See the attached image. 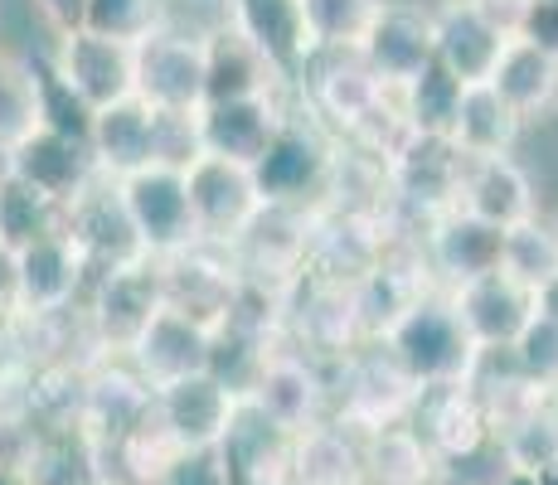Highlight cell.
Instances as JSON below:
<instances>
[{
	"label": "cell",
	"mask_w": 558,
	"mask_h": 485,
	"mask_svg": "<svg viewBox=\"0 0 558 485\" xmlns=\"http://www.w3.org/2000/svg\"><path fill=\"white\" fill-rule=\"evenodd\" d=\"M490 88L506 97V102L524 117V122H534V117H549L554 107H558V63L549 59V53L534 49L530 39L514 35L510 45H506V53H500Z\"/></svg>",
	"instance_id": "obj_13"
},
{
	"label": "cell",
	"mask_w": 558,
	"mask_h": 485,
	"mask_svg": "<svg viewBox=\"0 0 558 485\" xmlns=\"http://www.w3.org/2000/svg\"><path fill=\"white\" fill-rule=\"evenodd\" d=\"M379 10V0H302L306 35H316L320 45H350V39L364 45Z\"/></svg>",
	"instance_id": "obj_26"
},
{
	"label": "cell",
	"mask_w": 558,
	"mask_h": 485,
	"mask_svg": "<svg viewBox=\"0 0 558 485\" xmlns=\"http://www.w3.org/2000/svg\"><path fill=\"white\" fill-rule=\"evenodd\" d=\"M63 78L73 83L93 107H117L126 102V88H132V59L117 39H102L93 29H73L69 49H63Z\"/></svg>",
	"instance_id": "obj_9"
},
{
	"label": "cell",
	"mask_w": 558,
	"mask_h": 485,
	"mask_svg": "<svg viewBox=\"0 0 558 485\" xmlns=\"http://www.w3.org/2000/svg\"><path fill=\"white\" fill-rule=\"evenodd\" d=\"M233 393L209 374H190L160 388V433L180 451H219L233 427Z\"/></svg>",
	"instance_id": "obj_3"
},
{
	"label": "cell",
	"mask_w": 558,
	"mask_h": 485,
	"mask_svg": "<svg viewBox=\"0 0 558 485\" xmlns=\"http://www.w3.org/2000/svg\"><path fill=\"white\" fill-rule=\"evenodd\" d=\"M253 53L243 45H219L209 53V73H204V97L209 107H223V102H248L253 97Z\"/></svg>",
	"instance_id": "obj_30"
},
{
	"label": "cell",
	"mask_w": 558,
	"mask_h": 485,
	"mask_svg": "<svg viewBox=\"0 0 558 485\" xmlns=\"http://www.w3.org/2000/svg\"><path fill=\"white\" fill-rule=\"evenodd\" d=\"M20 287L35 306H59L73 291V253L59 239H39L20 253Z\"/></svg>",
	"instance_id": "obj_23"
},
{
	"label": "cell",
	"mask_w": 558,
	"mask_h": 485,
	"mask_svg": "<svg viewBox=\"0 0 558 485\" xmlns=\"http://www.w3.org/2000/svg\"><path fill=\"white\" fill-rule=\"evenodd\" d=\"M204 73L209 59L190 39H146L142 49V88L166 112H185L204 97Z\"/></svg>",
	"instance_id": "obj_12"
},
{
	"label": "cell",
	"mask_w": 558,
	"mask_h": 485,
	"mask_svg": "<svg viewBox=\"0 0 558 485\" xmlns=\"http://www.w3.org/2000/svg\"><path fill=\"white\" fill-rule=\"evenodd\" d=\"M0 239L25 253L29 243L49 239V194L35 190L29 180L10 175L0 185Z\"/></svg>",
	"instance_id": "obj_25"
},
{
	"label": "cell",
	"mask_w": 558,
	"mask_h": 485,
	"mask_svg": "<svg viewBox=\"0 0 558 485\" xmlns=\"http://www.w3.org/2000/svg\"><path fill=\"white\" fill-rule=\"evenodd\" d=\"M35 97H39V117H45V132L53 136H69V142L88 146L93 132H98V107L88 102L69 78L63 69L35 59Z\"/></svg>",
	"instance_id": "obj_19"
},
{
	"label": "cell",
	"mask_w": 558,
	"mask_h": 485,
	"mask_svg": "<svg viewBox=\"0 0 558 485\" xmlns=\"http://www.w3.org/2000/svg\"><path fill=\"white\" fill-rule=\"evenodd\" d=\"M496 485H544V481L534 476V471H514V466H510V471H506V476H500Z\"/></svg>",
	"instance_id": "obj_40"
},
{
	"label": "cell",
	"mask_w": 558,
	"mask_h": 485,
	"mask_svg": "<svg viewBox=\"0 0 558 485\" xmlns=\"http://www.w3.org/2000/svg\"><path fill=\"white\" fill-rule=\"evenodd\" d=\"M506 272L520 287L539 291L558 277V223L530 219L506 233Z\"/></svg>",
	"instance_id": "obj_21"
},
{
	"label": "cell",
	"mask_w": 558,
	"mask_h": 485,
	"mask_svg": "<svg viewBox=\"0 0 558 485\" xmlns=\"http://www.w3.org/2000/svg\"><path fill=\"white\" fill-rule=\"evenodd\" d=\"M59 25H78L83 29V15H88V0H39Z\"/></svg>",
	"instance_id": "obj_37"
},
{
	"label": "cell",
	"mask_w": 558,
	"mask_h": 485,
	"mask_svg": "<svg viewBox=\"0 0 558 485\" xmlns=\"http://www.w3.org/2000/svg\"><path fill=\"white\" fill-rule=\"evenodd\" d=\"M0 485H29V476L15 471V466H0Z\"/></svg>",
	"instance_id": "obj_41"
},
{
	"label": "cell",
	"mask_w": 558,
	"mask_h": 485,
	"mask_svg": "<svg viewBox=\"0 0 558 485\" xmlns=\"http://www.w3.org/2000/svg\"><path fill=\"white\" fill-rule=\"evenodd\" d=\"M471 10H476L486 25H496L506 39L520 35V25H524V15H530V0H466Z\"/></svg>",
	"instance_id": "obj_36"
},
{
	"label": "cell",
	"mask_w": 558,
	"mask_h": 485,
	"mask_svg": "<svg viewBox=\"0 0 558 485\" xmlns=\"http://www.w3.org/2000/svg\"><path fill=\"white\" fill-rule=\"evenodd\" d=\"M160 316L156 311V282L151 277H136V272H112V282H107V296H102V320L107 330H117V336H142L146 326Z\"/></svg>",
	"instance_id": "obj_27"
},
{
	"label": "cell",
	"mask_w": 558,
	"mask_h": 485,
	"mask_svg": "<svg viewBox=\"0 0 558 485\" xmlns=\"http://www.w3.org/2000/svg\"><path fill=\"white\" fill-rule=\"evenodd\" d=\"M461 175H466V156L452 146V136H427L413 132L399 150V185L417 204H457L461 199Z\"/></svg>",
	"instance_id": "obj_10"
},
{
	"label": "cell",
	"mask_w": 558,
	"mask_h": 485,
	"mask_svg": "<svg viewBox=\"0 0 558 485\" xmlns=\"http://www.w3.org/2000/svg\"><path fill=\"white\" fill-rule=\"evenodd\" d=\"M160 485H233L219 451H180Z\"/></svg>",
	"instance_id": "obj_34"
},
{
	"label": "cell",
	"mask_w": 558,
	"mask_h": 485,
	"mask_svg": "<svg viewBox=\"0 0 558 485\" xmlns=\"http://www.w3.org/2000/svg\"><path fill=\"white\" fill-rule=\"evenodd\" d=\"M534 311H539V316H549V320H558V277L549 287L534 291Z\"/></svg>",
	"instance_id": "obj_39"
},
{
	"label": "cell",
	"mask_w": 558,
	"mask_h": 485,
	"mask_svg": "<svg viewBox=\"0 0 558 485\" xmlns=\"http://www.w3.org/2000/svg\"><path fill=\"white\" fill-rule=\"evenodd\" d=\"M98 146L112 166L122 170H136L151 166L160 156V117H151V107L142 102H117V107H102L98 112Z\"/></svg>",
	"instance_id": "obj_17"
},
{
	"label": "cell",
	"mask_w": 558,
	"mask_h": 485,
	"mask_svg": "<svg viewBox=\"0 0 558 485\" xmlns=\"http://www.w3.org/2000/svg\"><path fill=\"white\" fill-rule=\"evenodd\" d=\"M506 45L510 39L496 25H486L466 0H457V5H447L437 15V59L452 69V78L461 88H476V83L496 78V63L506 53Z\"/></svg>",
	"instance_id": "obj_6"
},
{
	"label": "cell",
	"mask_w": 558,
	"mask_h": 485,
	"mask_svg": "<svg viewBox=\"0 0 558 485\" xmlns=\"http://www.w3.org/2000/svg\"><path fill=\"white\" fill-rule=\"evenodd\" d=\"M142 364L160 374L166 384L190 379V374L209 369V340L190 316L180 311H160L151 326L142 330Z\"/></svg>",
	"instance_id": "obj_15"
},
{
	"label": "cell",
	"mask_w": 558,
	"mask_h": 485,
	"mask_svg": "<svg viewBox=\"0 0 558 485\" xmlns=\"http://www.w3.org/2000/svg\"><path fill=\"white\" fill-rule=\"evenodd\" d=\"M151 25V0H88V15H83V29L102 39H136Z\"/></svg>",
	"instance_id": "obj_31"
},
{
	"label": "cell",
	"mask_w": 558,
	"mask_h": 485,
	"mask_svg": "<svg viewBox=\"0 0 558 485\" xmlns=\"http://www.w3.org/2000/svg\"><path fill=\"white\" fill-rule=\"evenodd\" d=\"M15 282H20V257H10V247H0V301L10 296Z\"/></svg>",
	"instance_id": "obj_38"
},
{
	"label": "cell",
	"mask_w": 558,
	"mask_h": 485,
	"mask_svg": "<svg viewBox=\"0 0 558 485\" xmlns=\"http://www.w3.org/2000/svg\"><path fill=\"white\" fill-rule=\"evenodd\" d=\"M39 112L35 97V78H15L10 69H0V142H25L29 136V117Z\"/></svg>",
	"instance_id": "obj_32"
},
{
	"label": "cell",
	"mask_w": 558,
	"mask_h": 485,
	"mask_svg": "<svg viewBox=\"0 0 558 485\" xmlns=\"http://www.w3.org/2000/svg\"><path fill=\"white\" fill-rule=\"evenodd\" d=\"M204 146L209 156L219 160H233V166H257L267 156V146L277 142L272 132V117H267L263 102H223V107H209L204 117Z\"/></svg>",
	"instance_id": "obj_14"
},
{
	"label": "cell",
	"mask_w": 558,
	"mask_h": 485,
	"mask_svg": "<svg viewBox=\"0 0 558 485\" xmlns=\"http://www.w3.org/2000/svg\"><path fill=\"white\" fill-rule=\"evenodd\" d=\"M73 229H78V239L88 243L93 253H102V257H122L126 247H132V239H136V223H132V214H126V199L122 204H112V199L83 204Z\"/></svg>",
	"instance_id": "obj_28"
},
{
	"label": "cell",
	"mask_w": 558,
	"mask_h": 485,
	"mask_svg": "<svg viewBox=\"0 0 558 485\" xmlns=\"http://www.w3.org/2000/svg\"><path fill=\"white\" fill-rule=\"evenodd\" d=\"M452 311L461 316V326H466V336L476 340L481 354H510L514 340L524 336V326L534 320V291L520 287L500 267V272H486L476 282L457 287Z\"/></svg>",
	"instance_id": "obj_2"
},
{
	"label": "cell",
	"mask_w": 558,
	"mask_h": 485,
	"mask_svg": "<svg viewBox=\"0 0 558 485\" xmlns=\"http://www.w3.org/2000/svg\"><path fill=\"white\" fill-rule=\"evenodd\" d=\"M190 204H195V214L204 223H214V229L239 223L253 204L248 170L233 166V160H219V156L195 160V170H190Z\"/></svg>",
	"instance_id": "obj_16"
},
{
	"label": "cell",
	"mask_w": 558,
	"mask_h": 485,
	"mask_svg": "<svg viewBox=\"0 0 558 485\" xmlns=\"http://www.w3.org/2000/svg\"><path fill=\"white\" fill-rule=\"evenodd\" d=\"M15 175L29 180L35 190H45L49 199L53 194H69L83 180V146L53 132H29L15 146Z\"/></svg>",
	"instance_id": "obj_18"
},
{
	"label": "cell",
	"mask_w": 558,
	"mask_h": 485,
	"mask_svg": "<svg viewBox=\"0 0 558 485\" xmlns=\"http://www.w3.org/2000/svg\"><path fill=\"white\" fill-rule=\"evenodd\" d=\"M393 354L408 384L423 388H457L476 379L481 350L466 336L461 316L452 306H413L408 316L393 326Z\"/></svg>",
	"instance_id": "obj_1"
},
{
	"label": "cell",
	"mask_w": 558,
	"mask_h": 485,
	"mask_svg": "<svg viewBox=\"0 0 558 485\" xmlns=\"http://www.w3.org/2000/svg\"><path fill=\"white\" fill-rule=\"evenodd\" d=\"M209 379H219L229 393H243V388L253 384V374H257V360H253V350L243 340H219V344H209Z\"/></svg>",
	"instance_id": "obj_33"
},
{
	"label": "cell",
	"mask_w": 558,
	"mask_h": 485,
	"mask_svg": "<svg viewBox=\"0 0 558 485\" xmlns=\"http://www.w3.org/2000/svg\"><path fill=\"white\" fill-rule=\"evenodd\" d=\"M544 5H558V0H544Z\"/></svg>",
	"instance_id": "obj_42"
},
{
	"label": "cell",
	"mask_w": 558,
	"mask_h": 485,
	"mask_svg": "<svg viewBox=\"0 0 558 485\" xmlns=\"http://www.w3.org/2000/svg\"><path fill=\"white\" fill-rule=\"evenodd\" d=\"M510 360H514V369H520L524 379H534L539 388L558 393V320L534 311V320L524 326V336L514 340Z\"/></svg>",
	"instance_id": "obj_29"
},
{
	"label": "cell",
	"mask_w": 558,
	"mask_h": 485,
	"mask_svg": "<svg viewBox=\"0 0 558 485\" xmlns=\"http://www.w3.org/2000/svg\"><path fill=\"white\" fill-rule=\"evenodd\" d=\"M433 257L457 287H466V282H476V277L506 267V233L452 209L433 233Z\"/></svg>",
	"instance_id": "obj_11"
},
{
	"label": "cell",
	"mask_w": 558,
	"mask_h": 485,
	"mask_svg": "<svg viewBox=\"0 0 558 485\" xmlns=\"http://www.w3.org/2000/svg\"><path fill=\"white\" fill-rule=\"evenodd\" d=\"M239 10H243V29H248L272 59L287 63L302 49V35H306L302 0H239Z\"/></svg>",
	"instance_id": "obj_24"
},
{
	"label": "cell",
	"mask_w": 558,
	"mask_h": 485,
	"mask_svg": "<svg viewBox=\"0 0 558 485\" xmlns=\"http://www.w3.org/2000/svg\"><path fill=\"white\" fill-rule=\"evenodd\" d=\"M461 214L490 223V229L510 233L520 223L539 219V194H534V180L524 175V166H514L510 156L500 160H466V175H461Z\"/></svg>",
	"instance_id": "obj_4"
},
{
	"label": "cell",
	"mask_w": 558,
	"mask_h": 485,
	"mask_svg": "<svg viewBox=\"0 0 558 485\" xmlns=\"http://www.w3.org/2000/svg\"><path fill=\"white\" fill-rule=\"evenodd\" d=\"M461 83L452 78L442 59H433L413 83H408V117H413V132L427 136H447L457 122V107H461Z\"/></svg>",
	"instance_id": "obj_20"
},
{
	"label": "cell",
	"mask_w": 558,
	"mask_h": 485,
	"mask_svg": "<svg viewBox=\"0 0 558 485\" xmlns=\"http://www.w3.org/2000/svg\"><path fill=\"white\" fill-rule=\"evenodd\" d=\"M320 175V150L316 142H306V136H292L282 132L272 146H267V156L253 166V185L263 194H296L306 190L311 180Z\"/></svg>",
	"instance_id": "obj_22"
},
{
	"label": "cell",
	"mask_w": 558,
	"mask_h": 485,
	"mask_svg": "<svg viewBox=\"0 0 558 485\" xmlns=\"http://www.w3.org/2000/svg\"><path fill=\"white\" fill-rule=\"evenodd\" d=\"M126 214H132L136 233L151 243L185 239L190 219H195L190 180L175 175V170H166V166L142 170V175H132V185H126Z\"/></svg>",
	"instance_id": "obj_8"
},
{
	"label": "cell",
	"mask_w": 558,
	"mask_h": 485,
	"mask_svg": "<svg viewBox=\"0 0 558 485\" xmlns=\"http://www.w3.org/2000/svg\"><path fill=\"white\" fill-rule=\"evenodd\" d=\"M364 59L379 83H413L427 63L437 59V20L413 5L379 10L369 39H364Z\"/></svg>",
	"instance_id": "obj_5"
},
{
	"label": "cell",
	"mask_w": 558,
	"mask_h": 485,
	"mask_svg": "<svg viewBox=\"0 0 558 485\" xmlns=\"http://www.w3.org/2000/svg\"><path fill=\"white\" fill-rule=\"evenodd\" d=\"M520 39H530L539 53H549L558 63V5H544V0H530V15L520 25Z\"/></svg>",
	"instance_id": "obj_35"
},
{
	"label": "cell",
	"mask_w": 558,
	"mask_h": 485,
	"mask_svg": "<svg viewBox=\"0 0 558 485\" xmlns=\"http://www.w3.org/2000/svg\"><path fill=\"white\" fill-rule=\"evenodd\" d=\"M524 132V117L500 97L490 83H476V88L461 93V107H457V122H452V146L461 150L466 160H500L510 156L514 142Z\"/></svg>",
	"instance_id": "obj_7"
}]
</instances>
